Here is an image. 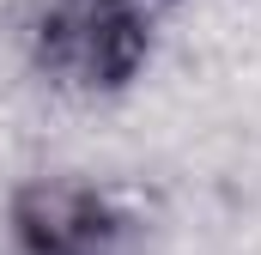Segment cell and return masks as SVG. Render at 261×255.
Wrapping results in <instances>:
<instances>
[{
    "label": "cell",
    "mask_w": 261,
    "mask_h": 255,
    "mask_svg": "<svg viewBox=\"0 0 261 255\" xmlns=\"http://www.w3.org/2000/svg\"><path fill=\"white\" fill-rule=\"evenodd\" d=\"M37 255H103L110 243V219L91 194H43L31 225H24Z\"/></svg>",
    "instance_id": "obj_1"
}]
</instances>
